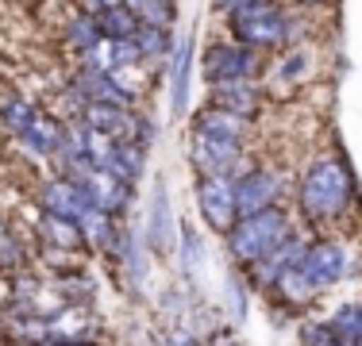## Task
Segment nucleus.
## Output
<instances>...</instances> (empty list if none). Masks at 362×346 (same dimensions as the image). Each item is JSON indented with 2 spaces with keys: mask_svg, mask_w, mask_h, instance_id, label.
Segmentation results:
<instances>
[{
  "mask_svg": "<svg viewBox=\"0 0 362 346\" xmlns=\"http://www.w3.org/2000/svg\"><path fill=\"white\" fill-rule=\"evenodd\" d=\"M204 69L209 81H247L255 73V54L247 47H212L204 54Z\"/></svg>",
  "mask_w": 362,
  "mask_h": 346,
  "instance_id": "11",
  "label": "nucleus"
},
{
  "mask_svg": "<svg viewBox=\"0 0 362 346\" xmlns=\"http://www.w3.org/2000/svg\"><path fill=\"white\" fill-rule=\"evenodd\" d=\"M77 227H81V235L89 246H108L112 235H116V231H112V215L100 212V208H89V212L77 220Z\"/></svg>",
  "mask_w": 362,
  "mask_h": 346,
  "instance_id": "22",
  "label": "nucleus"
},
{
  "mask_svg": "<svg viewBox=\"0 0 362 346\" xmlns=\"http://www.w3.org/2000/svg\"><path fill=\"white\" fill-rule=\"evenodd\" d=\"M220 8H228V12H239V8H247V4H258V0H216Z\"/></svg>",
  "mask_w": 362,
  "mask_h": 346,
  "instance_id": "30",
  "label": "nucleus"
},
{
  "mask_svg": "<svg viewBox=\"0 0 362 346\" xmlns=\"http://www.w3.org/2000/svg\"><path fill=\"white\" fill-rule=\"evenodd\" d=\"M97 28H100V39H135L139 31V20H135L127 8H112V12H100L97 16Z\"/></svg>",
  "mask_w": 362,
  "mask_h": 346,
  "instance_id": "19",
  "label": "nucleus"
},
{
  "mask_svg": "<svg viewBox=\"0 0 362 346\" xmlns=\"http://www.w3.org/2000/svg\"><path fill=\"white\" fill-rule=\"evenodd\" d=\"M278 189H281V181H278V173H270V169H255V173H247L243 181H235L239 220H251V215H258V212H270V208L278 204Z\"/></svg>",
  "mask_w": 362,
  "mask_h": 346,
  "instance_id": "5",
  "label": "nucleus"
},
{
  "mask_svg": "<svg viewBox=\"0 0 362 346\" xmlns=\"http://www.w3.org/2000/svg\"><path fill=\"white\" fill-rule=\"evenodd\" d=\"M74 181L85 189V196H89L100 212H108V215L124 212L127 201H132V185H124L119 177H112V173H105V169H93L89 166V169L74 173Z\"/></svg>",
  "mask_w": 362,
  "mask_h": 346,
  "instance_id": "6",
  "label": "nucleus"
},
{
  "mask_svg": "<svg viewBox=\"0 0 362 346\" xmlns=\"http://www.w3.org/2000/svg\"><path fill=\"white\" fill-rule=\"evenodd\" d=\"M297 270L316 285V292H320V289L335 285L343 273H347V254H343L335 242H316V246L305 250V258L297 262Z\"/></svg>",
  "mask_w": 362,
  "mask_h": 346,
  "instance_id": "7",
  "label": "nucleus"
},
{
  "mask_svg": "<svg viewBox=\"0 0 362 346\" xmlns=\"http://www.w3.org/2000/svg\"><path fill=\"white\" fill-rule=\"evenodd\" d=\"M300 339H305V346H351L347 339H339L332 331V323H308Z\"/></svg>",
  "mask_w": 362,
  "mask_h": 346,
  "instance_id": "29",
  "label": "nucleus"
},
{
  "mask_svg": "<svg viewBox=\"0 0 362 346\" xmlns=\"http://www.w3.org/2000/svg\"><path fill=\"white\" fill-rule=\"evenodd\" d=\"M274 289H278L286 300H293V304H305V300H313V297H316V285L308 281V277L300 273L297 266H293V270H289L286 277H281V281L274 285Z\"/></svg>",
  "mask_w": 362,
  "mask_h": 346,
  "instance_id": "24",
  "label": "nucleus"
},
{
  "mask_svg": "<svg viewBox=\"0 0 362 346\" xmlns=\"http://www.w3.org/2000/svg\"><path fill=\"white\" fill-rule=\"evenodd\" d=\"M12 254V239H8V231L0 227V258H8Z\"/></svg>",
  "mask_w": 362,
  "mask_h": 346,
  "instance_id": "32",
  "label": "nucleus"
},
{
  "mask_svg": "<svg viewBox=\"0 0 362 346\" xmlns=\"http://www.w3.org/2000/svg\"><path fill=\"white\" fill-rule=\"evenodd\" d=\"M305 250H308L305 242L289 235V239L281 242L278 250H274V254H266L262 262L255 266V277H258V285H266V289H270V285H278L281 277H286V273L293 270V266H297L300 258H305Z\"/></svg>",
  "mask_w": 362,
  "mask_h": 346,
  "instance_id": "13",
  "label": "nucleus"
},
{
  "mask_svg": "<svg viewBox=\"0 0 362 346\" xmlns=\"http://www.w3.org/2000/svg\"><path fill=\"white\" fill-rule=\"evenodd\" d=\"M351 201V173L343 162L324 158L305 173V185H300V208L316 220H332L339 215Z\"/></svg>",
  "mask_w": 362,
  "mask_h": 346,
  "instance_id": "2",
  "label": "nucleus"
},
{
  "mask_svg": "<svg viewBox=\"0 0 362 346\" xmlns=\"http://www.w3.org/2000/svg\"><path fill=\"white\" fill-rule=\"evenodd\" d=\"M0 116H4V124L12 127L16 135H23L31 127V119L39 116V112H31V104H23V100H4V108H0Z\"/></svg>",
  "mask_w": 362,
  "mask_h": 346,
  "instance_id": "27",
  "label": "nucleus"
},
{
  "mask_svg": "<svg viewBox=\"0 0 362 346\" xmlns=\"http://www.w3.org/2000/svg\"><path fill=\"white\" fill-rule=\"evenodd\" d=\"M231 31L243 47H278L286 39V16L274 4L258 0V4H247L239 12H231Z\"/></svg>",
  "mask_w": 362,
  "mask_h": 346,
  "instance_id": "3",
  "label": "nucleus"
},
{
  "mask_svg": "<svg viewBox=\"0 0 362 346\" xmlns=\"http://www.w3.org/2000/svg\"><path fill=\"white\" fill-rule=\"evenodd\" d=\"M20 138H23V143H28L35 154H58V150L66 146V131L54 124V119H47V116H35V119H31V127H28Z\"/></svg>",
  "mask_w": 362,
  "mask_h": 346,
  "instance_id": "16",
  "label": "nucleus"
},
{
  "mask_svg": "<svg viewBox=\"0 0 362 346\" xmlns=\"http://www.w3.org/2000/svg\"><path fill=\"white\" fill-rule=\"evenodd\" d=\"M193 162L204 169V177H209V173L228 177V169L239 162V143H235V138H223V135L197 131V138H193Z\"/></svg>",
  "mask_w": 362,
  "mask_h": 346,
  "instance_id": "9",
  "label": "nucleus"
},
{
  "mask_svg": "<svg viewBox=\"0 0 362 346\" xmlns=\"http://www.w3.org/2000/svg\"><path fill=\"white\" fill-rule=\"evenodd\" d=\"M42 239H47V246H54V250L85 246L81 227H77L74 220H62V215H42Z\"/></svg>",
  "mask_w": 362,
  "mask_h": 346,
  "instance_id": "17",
  "label": "nucleus"
},
{
  "mask_svg": "<svg viewBox=\"0 0 362 346\" xmlns=\"http://www.w3.org/2000/svg\"><path fill=\"white\" fill-rule=\"evenodd\" d=\"M135 47H139V58H162L170 47V35L162 28H146V23H139V31H135Z\"/></svg>",
  "mask_w": 362,
  "mask_h": 346,
  "instance_id": "26",
  "label": "nucleus"
},
{
  "mask_svg": "<svg viewBox=\"0 0 362 346\" xmlns=\"http://www.w3.org/2000/svg\"><path fill=\"white\" fill-rule=\"evenodd\" d=\"M47 331L54 342H85L97 335V319L89 316V308L85 304H66L62 311H54V316L47 319Z\"/></svg>",
  "mask_w": 362,
  "mask_h": 346,
  "instance_id": "12",
  "label": "nucleus"
},
{
  "mask_svg": "<svg viewBox=\"0 0 362 346\" xmlns=\"http://www.w3.org/2000/svg\"><path fill=\"white\" fill-rule=\"evenodd\" d=\"M146 231H151V246L162 250L166 254L170 246H174V220H170V201H166V185L162 181H154V196H151V223H146Z\"/></svg>",
  "mask_w": 362,
  "mask_h": 346,
  "instance_id": "15",
  "label": "nucleus"
},
{
  "mask_svg": "<svg viewBox=\"0 0 362 346\" xmlns=\"http://www.w3.org/2000/svg\"><path fill=\"white\" fill-rule=\"evenodd\" d=\"M332 331L339 335V339H347L351 346H362V304H343L332 311Z\"/></svg>",
  "mask_w": 362,
  "mask_h": 346,
  "instance_id": "21",
  "label": "nucleus"
},
{
  "mask_svg": "<svg viewBox=\"0 0 362 346\" xmlns=\"http://www.w3.org/2000/svg\"><path fill=\"white\" fill-rule=\"evenodd\" d=\"M197 201H201V215L212 231H223L231 235L239 212H235V181L231 177H220V173H209L197 189Z\"/></svg>",
  "mask_w": 362,
  "mask_h": 346,
  "instance_id": "4",
  "label": "nucleus"
},
{
  "mask_svg": "<svg viewBox=\"0 0 362 346\" xmlns=\"http://www.w3.org/2000/svg\"><path fill=\"white\" fill-rule=\"evenodd\" d=\"M197 131H209V135H223V138H243L247 131V119L231 116V112H220V108H209L201 116V124H197Z\"/></svg>",
  "mask_w": 362,
  "mask_h": 346,
  "instance_id": "20",
  "label": "nucleus"
},
{
  "mask_svg": "<svg viewBox=\"0 0 362 346\" xmlns=\"http://www.w3.org/2000/svg\"><path fill=\"white\" fill-rule=\"evenodd\" d=\"M81 124L100 131L112 143H135V124L139 119L127 108H112V104H85L81 108Z\"/></svg>",
  "mask_w": 362,
  "mask_h": 346,
  "instance_id": "8",
  "label": "nucleus"
},
{
  "mask_svg": "<svg viewBox=\"0 0 362 346\" xmlns=\"http://www.w3.org/2000/svg\"><path fill=\"white\" fill-rule=\"evenodd\" d=\"M212 100H216L220 112H231V116L247 119L258 112V93L251 81H220L216 89H212Z\"/></svg>",
  "mask_w": 362,
  "mask_h": 346,
  "instance_id": "14",
  "label": "nucleus"
},
{
  "mask_svg": "<svg viewBox=\"0 0 362 346\" xmlns=\"http://www.w3.org/2000/svg\"><path fill=\"white\" fill-rule=\"evenodd\" d=\"M70 39L77 42L81 50L97 47L100 42V28H97V16H77V20L70 23Z\"/></svg>",
  "mask_w": 362,
  "mask_h": 346,
  "instance_id": "28",
  "label": "nucleus"
},
{
  "mask_svg": "<svg viewBox=\"0 0 362 346\" xmlns=\"http://www.w3.org/2000/svg\"><path fill=\"white\" fill-rule=\"evenodd\" d=\"M289 239V220L286 212L270 208V212H258L251 220H239L228 235V246H231V258L243 266H258L266 254L281 246Z\"/></svg>",
  "mask_w": 362,
  "mask_h": 346,
  "instance_id": "1",
  "label": "nucleus"
},
{
  "mask_svg": "<svg viewBox=\"0 0 362 346\" xmlns=\"http://www.w3.org/2000/svg\"><path fill=\"white\" fill-rule=\"evenodd\" d=\"M42 208H47V215H62V220H81L89 208H97L85 196V189L77 185L74 177H62V181H50L47 189H42Z\"/></svg>",
  "mask_w": 362,
  "mask_h": 346,
  "instance_id": "10",
  "label": "nucleus"
},
{
  "mask_svg": "<svg viewBox=\"0 0 362 346\" xmlns=\"http://www.w3.org/2000/svg\"><path fill=\"white\" fill-rule=\"evenodd\" d=\"M170 346H197V342L189 339L185 331H174V335H170Z\"/></svg>",
  "mask_w": 362,
  "mask_h": 346,
  "instance_id": "31",
  "label": "nucleus"
},
{
  "mask_svg": "<svg viewBox=\"0 0 362 346\" xmlns=\"http://www.w3.org/2000/svg\"><path fill=\"white\" fill-rule=\"evenodd\" d=\"M8 335L12 339H20V342H28V346H39V342H47L50 339V331H47V316H20L12 327H8Z\"/></svg>",
  "mask_w": 362,
  "mask_h": 346,
  "instance_id": "23",
  "label": "nucleus"
},
{
  "mask_svg": "<svg viewBox=\"0 0 362 346\" xmlns=\"http://www.w3.org/2000/svg\"><path fill=\"white\" fill-rule=\"evenodd\" d=\"M39 346H85V342H54V339H47V342H39Z\"/></svg>",
  "mask_w": 362,
  "mask_h": 346,
  "instance_id": "33",
  "label": "nucleus"
},
{
  "mask_svg": "<svg viewBox=\"0 0 362 346\" xmlns=\"http://www.w3.org/2000/svg\"><path fill=\"white\" fill-rule=\"evenodd\" d=\"M189 100V39H181L177 58H174V112L181 116Z\"/></svg>",
  "mask_w": 362,
  "mask_h": 346,
  "instance_id": "25",
  "label": "nucleus"
},
{
  "mask_svg": "<svg viewBox=\"0 0 362 346\" xmlns=\"http://www.w3.org/2000/svg\"><path fill=\"white\" fill-rule=\"evenodd\" d=\"M124 8L139 23H146V28L170 31V20H174V4H170V0H124Z\"/></svg>",
  "mask_w": 362,
  "mask_h": 346,
  "instance_id": "18",
  "label": "nucleus"
}]
</instances>
